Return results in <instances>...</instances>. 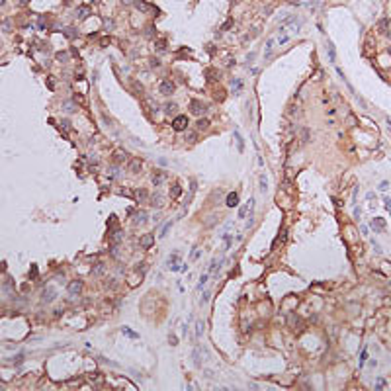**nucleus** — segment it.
Masks as SVG:
<instances>
[{
	"instance_id": "f257e3e1",
	"label": "nucleus",
	"mask_w": 391,
	"mask_h": 391,
	"mask_svg": "<svg viewBox=\"0 0 391 391\" xmlns=\"http://www.w3.org/2000/svg\"><path fill=\"white\" fill-rule=\"evenodd\" d=\"M141 168H143V160L141 159H137V157L127 159V170L131 174H139V172H141Z\"/></svg>"
},
{
	"instance_id": "f03ea898",
	"label": "nucleus",
	"mask_w": 391,
	"mask_h": 391,
	"mask_svg": "<svg viewBox=\"0 0 391 391\" xmlns=\"http://www.w3.org/2000/svg\"><path fill=\"white\" fill-rule=\"evenodd\" d=\"M188 127V117L186 115H176L172 120V129L174 131H186Z\"/></svg>"
},
{
	"instance_id": "7ed1b4c3",
	"label": "nucleus",
	"mask_w": 391,
	"mask_h": 391,
	"mask_svg": "<svg viewBox=\"0 0 391 391\" xmlns=\"http://www.w3.org/2000/svg\"><path fill=\"white\" fill-rule=\"evenodd\" d=\"M82 287H84V284L80 282V280H72V282L67 286V291H69V296L71 297H76L80 291H82Z\"/></svg>"
},
{
	"instance_id": "20e7f679",
	"label": "nucleus",
	"mask_w": 391,
	"mask_h": 391,
	"mask_svg": "<svg viewBox=\"0 0 391 391\" xmlns=\"http://www.w3.org/2000/svg\"><path fill=\"white\" fill-rule=\"evenodd\" d=\"M159 90H160V94H164V96H172V94H174V90H176V86H174V82H172V80L164 78V80L160 82Z\"/></svg>"
},
{
	"instance_id": "39448f33",
	"label": "nucleus",
	"mask_w": 391,
	"mask_h": 391,
	"mask_svg": "<svg viewBox=\"0 0 391 391\" xmlns=\"http://www.w3.org/2000/svg\"><path fill=\"white\" fill-rule=\"evenodd\" d=\"M147 219H149V213H147L145 209H139V211H133V225L139 227V225H145L147 223Z\"/></svg>"
},
{
	"instance_id": "423d86ee",
	"label": "nucleus",
	"mask_w": 391,
	"mask_h": 391,
	"mask_svg": "<svg viewBox=\"0 0 391 391\" xmlns=\"http://www.w3.org/2000/svg\"><path fill=\"white\" fill-rule=\"evenodd\" d=\"M205 110H208V106H205L203 102H200V100H192V102H190V112L194 114V115H202V114H205Z\"/></svg>"
},
{
	"instance_id": "0eeeda50",
	"label": "nucleus",
	"mask_w": 391,
	"mask_h": 391,
	"mask_svg": "<svg viewBox=\"0 0 391 391\" xmlns=\"http://www.w3.org/2000/svg\"><path fill=\"white\" fill-rule=\"evenodd\" d=\"M164 180H166V172H162V170H154V172L151 174V184H153L154 188L162 186V184H164Z\"/></svg>"
},
{
	"instance_id": "6e6552de",
	"label": "nucleus",
	"mask_w": 391,
	"mask_h": 391,
	"mask_svg": "<svg viewBox=\"0 0 391 391\" xmlns=\"http://www.w3.org/2000/svg\"><path fill=\"white\" fill-rule=\"evenodd\" d=\"M254 203H256V200H254V198H250V200H248V202H247V203L239 209V219H247V215L254 209Z\"/></svg>"
},
{
	"instance_id": "1a4fd4ad",
	"label": "nucleus",
	"mask_w": 391,
	"mask_h": 391,
	"mask_svg": "<svg viewBox=\"0 0 391 391\" xmlns=\"http://www.w3.org/2000/svg\"><path fill=\"white\" fill-rule=\"evenodd\" d=\"M112 160H114V164H121V162H127V153H125L123 149H115L112 153Z\"/></svg>"
},
{
	"instance_id": "9d476101",
	"label": "nucleus",
	"mask_w": 391,
	"mask_h": 391,
	"mask_svg": "<svg viewBox=\"0 0 391 391\" xmlns=\"http://www.w3.org/2000/svg\"><path fill=\"white\" fill-rule=\"evenodd\" d=\"M153 242H154V237L151 233H147V235H143V237L139 239V247H141L143 250H149L153 247Z\"/></svg>"
},
{
	"instance_id": "9b49d317",
	"label": "nucleus",
	"mask_w": 391,
	"mask_h": 391,
	"mask_svg": "<svg viewBox=\"0 0 391 391\" xmlns=\"http://www.w3.org/2000/svg\"><path fill=\"white\" fill-rule=\"evenodd\" d=\"M135 198H137L141 203H143V202H149V190H147V188H137V190H135Z\"/></svg>"
},
{
	"instance_id": "f8f14e48",
	"label": "nucleus",
	"mask_w": 391,
	"mask_h": 391,
	"mask_svg": "<svg viewBox=\"0 0 391 391\" xmlns=\"http://www.w3.org/2000/svg\"><path fill=\"white\" fill-rule=\"evenodd\" d=\"M176 110H178V104H174V102H166V104L162 106V112H164V115H174Z\"/></svg>"
},
{
	"instance_id": "ddd939ff",
	"label": "nucleus",
	"mask_w": 391,
	"mask_h": 391,
	"mask_svg": "<svg viewBox=\"0 0 391 391\" xmlns=\"http://www.w3.org/2000/svg\"><path fill=\"white\" fill-rule=\"evenodd\" d=\"M88 16H90V8H88L86 4H82V6H78V8H76V18L78 20H86Z\"/></svg>"
},
{
	"instance_id": "4468645a",
	"label": "nucleus",
	"mask_w": 391,
	"mask_h": 391,
	"mask_svg": "<svg viewBox=\"0 0 391 391\" xmlns=\"http://www.w3.org/2000/svg\"><path fill=\"white\" fill-rule=\"evenodd\" d=\"M57 297V291H55V287H47V290H43V301L45 303H49V301H53Z\"/></svg>"
},
{
	"instance_id": "2eb2a0df",
	"label": "nucleus",
	"mask_w": 391,
	"mask_h": 391,
	"mask_svg": "<svg viewBox=\"0 0 391 391\" xmlns=\"http://www.w3.org/2000/svg\"><path fill=\"white\" fill-rule=\"evenodd\" d=\"M149 205H151V208H157V209H159L160 205H162V196H160V194H153V196H149Z\"/></svg>"
},
{
	"instance_id": "dca6fc26",
	"label": "nucleus",
	"mask_w": 391,
	"mask_h": 391,
	"mask_svg": "<svg viewBox=\"0 0 391 391\" xmlns=\"http://www.w3.org/2000/svg\"><path fill=\"white\" fill-rule=\"evenodd\" d=\"M225 203H227V208H235V205L239 203V196L235 194V192H231V194H227V198H225Z\"/></svg>"
},
{
	"instance_id": "f3484780",
	"label": "nucleus",
	"mask_w": 391,
	"mask_h": 391,
	"mask_svg": "<svg viewBox=\"0 0 391 391\" xmlns=\"http://www.w3.org/2000/svg\"><path fill=\"white\" fill-rule=\"evenodd\" d=\"M133 6H135L139 12H149L151 10V4L145 2V0H133Z\"/></svg>"
},
{
	"instance_id": "a211bd4d",
	"label": "nucleus",
	"mask_w": 391,
	"mask_h": 391,
	"mask_svg": "<svg viewBox=\"0 0 391 391\" xmlns=\"http://www.w3.org/2000/svg\"><path fill=\"white\" fill-rule=\"evenodd\" d=\"M194 190H196V182L192 180V188H190V192L186 194V198H184V203H182V205H184V213H186V208H188V205H190V202H192V196H194Z\"/></svg>"
},
{
	"instance_id": "6ab92c4d",
	"label": "nucleus",
	"mask_w": 391,
	"mask_h": 391,
	"mask_svg": "<svg viewBox=\"0 0 391 391\" xmlns=\"http://www.w3.org/2000/svg\"><path fill=\"white\" fill-rule=\"evenodd\" d=\"M209 120H205V117H202V120H198L196 121V131H208L209 129Z\"/></svg>"
},
{
	"instance_id": "aec40b11",
	"label": "nucleus",
	"mask_w": 391,
	"mask_h": 391,
	"mask_svg": "<svg viewBox=\"0 0 391 391\" xmlns=\"http://www.w3.org/2000/svg\"><path fill=\"white\" fill-rule=\"evenodd\" d=\"M180 196H182V186L176 182V184H172V188H170V198H172V200H178Z\"/></svg>"
},
{
	"instance_id": "412c9836",
	"label": "nucleus",
	"mask_w": 391,
	"mask_h": 391,
	"mask_svg": "<svg viewBox=\"0 0 391 391\" xmlns=\"http://www.w3.org/2000/svg\"><path fill=\"white\" fill-rule=\"evenodd\" d=\"M372 227L378 233H381V231H385V221H381V217H375L374 221H372Z\"/></svg>"
},
{
	"instance_id": "4be33fe9",
	"label": "nucleus",
	"mask_w": 391,
	"mask_h": 391,
	"mask_svg": "<svg viewBox=\"0 0 391 391\" xmlns=\"http://www.w3.org/2000/svg\"><path fill=\"white\" fill-rule=\"evenodd\" d=\"M131 88L135 90V96H139V98H141V96L145 94V88H143V84H141V82H137V80H133V82H131Z\"/></svg>"
},
{
	"instance_id": "5701e85b",
	"label": "nucleus",
	"mask_w": 391,
	"mask_h": 391,
	"mask_svg": "<svg viewBox=\"0 0 391 391\" xmlns=\"http://www.w3.org/2000/svg\"><path fill=\"white\" fill-rule=\"evenodd\" d=\"M221 264H223V260H211V262H209V274H215V272L219 270Z\"/></svg>"
},
{
	"instance_id": "b1692460",
	"label": "nucleus",
	"mask_w": 391,
	"mask_h": 391,
	"mask_svg": "<svg viewBox=\"0 0 391 391\" xmlns=\"http://www.w3.org/2000/svg\"><path fill=\"white\" fill-rule=\"evenodd\" d=\"M260 192L266 194L268 192V180H266V174H260Z\"/></svg>"
},
{
	"instance_id": "393cba45",
	"label": "nucleus",
	"mask_w": 391,
	"mask_h": 391,
	"mask_svg": "<svg viewBox=\"0 0 391 391\" xmlns=\"http://www.w3.org/2000/svg\"><path fill=\"white\" fill-rule=\"evenodd\" d=\"M231 86H233V92L237 94L241 88H242V80H239V78H231Z\"/></svg>"
},
{
	"instance_id": "a878e982",
	"label": "nucleus",
	"mask_w": 391,
	"mask_h": 391,
	"mask_svg": "<svg viewBox=\"0 0 391 391\" xmlns=\"http://www.w3.org/2000/svg\"><path fill=\"white\" fill-rule=\"evenodd\" d=\"M186 141L188 143H196L198 141V131H186Z\"/></svg>"
},
{
	"instance_id": "bb28decb",
	"label": "nucleus",
	"mask_w": 391,
	"mask_h": 391,
	"mask_svg": "<svg viewBox=\"0 0 391 391\" xmlns=\"http://www.w3.org/2000/svg\"><path fill=\"white\" fill-rule=\"evenodd\" d=\"M157 53H166V41L164 39L157 41Z\"/></svg>"
},
{
	"instance_id": "cd10ccee",
	"label": "nucleus",
	"mask_w": 391,
	"mask_h": 391,
	"mask_svg": "<svg viewBox=\"0 0 391 391\" xmlns=\"http://www.w3.org/2000/svg\"><path fill=\"white\" fill-rule=\"evenodd\" d=\"M170 227H172V221H168V223H164L160 227V237H166L168 231H170Z\"/></svg>"
},
{
	"instance_id": "c85d7f7f",
	"label": "nucleus",
	"mask_w": 391,
	"mask_h": 391,
	"mask_svg": "<svg viewBox=\"0 0 391 391\" xmlns=\"http://www.w3.org/2000/svg\"><path fill=\"white\" fill-rule=\"evenodd\" d=\"M108 172H110V176H112V178H117V176H120V164H117V166H115V164H112Z\"/></svg>"
},
{
	"instance_id": "c756f323",
	"label": "nucleus",
	"mask_w": 391,
	"mask_h": 391,
	"mask_svg": "<svg viewBox=\"0 0 391 391\" xmlns=\"http://www.w3.org/2000/svg\"><path fill=\"white\" fill-rule=\"evenodd\" d=\"M63 108H65V112H71V114H72V112H76V106L72 104V102H65Z\"/></svg>"
},
{
	"instance_id": "7c9ffc66",
	"label": "nucleus",
	"mask_w": 391,
	"mask_h": 391,
	"mask_svg": "<svg viewBox=\"0 0 391 391\" xmlns=\"http://www.w3.org/2000/svg\"><path fill=\"white\" fill-rule=\"evenodd\" d=\"M309 133H311V131H309L307 127L301 129V143H307V141H309Z\"/></svg>"
},
{
	"instance_id": "2f4dec72",
	"label": "nucleus",
	"mask_w": 391,
	"mask_h": 391,
	"mask_svg": "<svg viewBox=\"0 0 391 391\" xmlns=\"http://www.w3.org/2000/svg\"><path fill=\"white\" fill-rule=\"evenodd\" d=\"M149 67H151V69H159V67H160V63H159L157 57H151V59H149Z\"/></svg>"
},
{
	"instance_id": "473e14b6",
	"label": "nucleus",
	"mask_w": 391,
	"mask_h": 391,
	"mask_svg": "<svg viewBox=\"0 0 391 391\" xmlns=\"http://www.w3.org/2000/svg\"><path fill=\"white\" fill-rule=\"evenodd\" d=\"M205 282H208V274H203V276L200 278V282H198V286H196V290H203V286H205Z\"/></svg>"
},
{
	"instance_id": "72a5a7b5",
	"label": "nucleus",
	"mask_w": 391,
	"mask_h": 391,
	"mask_svg": "<svg viewBox=\"0 0 391 391\" xmlns=\"http://www.w3.org/2000/svg\"><path fill=\"white\" fill-rule=\"evenodd\" d=\"M192 356H194V364H196L198 368H200V366H202V358H200V352H198V350H194V354H192Z\"/></svg>"
},
{
	"instance_id": "f704fd0d",
	"label": "nucleus",
	"mask_w": 391,
	"mask_h": 391,
	"mask_svg": "<svg viewBox=\"0 0 391 391\" xmlns=\"http://www.w3.org/2000/svg\"><path fill=\"white\" fill-rule=\"evenodd\" d=\"M106 268H104V264H96V268H94V274L96 276H100V274H104Z\"/></svg>"
},
{
	"instance_id": "c9c22d12",
	"label": "nucleus",
	"mask_w": 391,
	"mask_h": 391,
	"mask_svg": "<svg viewBox=\"0 0 391 391\" xmlns=\"http://www.w3.org/2000/svg\"><path fill=\"white\" fill-rule=\"evenodd\" d=\"M121 333H123V335H127V336H131V338H137V333H131V330H129L127 327H121Z\"/></svg>"
},
{
	"instance_id": "e433bc0d",
	"label": "nucleus",
	"mask_w": 391,
	"mask_h": 391,
	"mask_svg": "<svg viewBox=\"0 0 391 391\" xmlns=\"http://www.w3.org/2000/svg\"><path fill=\"white\" fill-rule=\"evenodd\" d=\"M223 241H225V250H229V248H231V241H233V239H231V235H225Z\"/></svg>"
},
{
	"instance_id": "4c0bfd02",
	"label": "nucleus",
	"mask_w": 391,
	"mask_h": 391,
	"mask_svg": "<svg viewBox=\"0 0 391 391\" xmlns=\"http://www.w3.org/2000/svg\"><path fill=\"white\" fill-rule=\"evenodd\" d=\"M196 258H200V250H198V248H194L190 252V260H196Z\"/></svg>"
},
{
	"instance_id": "58836bf2",
	"label": "nucleus",
	"mask_w": 391,
	"mask_h": 391,
	"mask_svg": "<svg viewBox=\"0 0 391 391\" xmlns=\"http://www.w3.org/2000/svg\"><path fill=\"white\" fill-rule=\"evenodd\" d=\"M202 333H203V325L198 323V325H196V336H202Z\"/></svg>"
},
{
	"instance_id": "ea45409f",
	"label": "nucleus",
	"mask_w": 391,
	"mask_h": 391,
	"mask_svg": "<svg viewBox=\"0 0 391 391\" xmlns=\"http://www.w3.org/2000/svg\"><path fill=\"white\" fill-rule=\"evenodd\" d=\"M110 41H112L110 37H102V39H100V45H102V47H108V45H110Z\"/></svg>"
},
{
	"instance_id": "a19ab883",
	"label": "nucleus",
	"mask_w": 391,
	"mask_h": 391,
	"mask_svg": "<svg viewBox=\"0 0 391 391\" xmlns=\"http://www.w3.org/2000/svg\"><path fill=\"white\" fill-rule=\"evenodd\" d=\"M209 297H211V291H205V293H203V297H202V303H208Z\"/></svg>"
},
{
	"instance_id": "79ce46f5",
	"label": "nucleus",
	"mask_w": 391,
	"mask_h": 391,
	"mask_svg": "<svg viewBox=\"0 0 391 391\" xmlns=\"http://www.w3.org/2000/svg\"><path fill=\"white\" fill-rule=\"evenodd\" d=\"M375 387H378V389H383V387H385V379H381V378H379V379H378V383H375Z\"/></svg>"
},
{
	"instance_id": "37998d69",
	"label": "nucleus",
	"mask_w": 391,
	"mask_h": 391,
	"mask_svg": "<svg viewBox=\"0 0 391 391\" xmlns=\"http://www.w3.org/2000/svg\"><path fill=\"white\" fill-rule=\"evenodd\" d=\"M387 188H389V182H385V180H383V182L379 184V192H385Z\"/></svg>"
},
{
	"instance_id": "c03bdc74",
	"label": "nucleus",
	"mask_w": 391,
	"mask_h": 391,
	"mask_svg": "<svg viewBox=\"0 0 391 391\" xmlns=\"http://www.w3.org/2000/svg\"><path fill=\"white\" fill-rule=\"evenodd\" d=\"M235 139L239 141V151H242V147H245V145H242V139H241V135H239V133H235Z\"/></svg>"
},
{
	"instance_id": "a18cd8bd",
	"label": "nucleus",
	"mask_w": 391,
	"mask_h": 391,
	"mask_svg": "<svg viewBox=\"0 0 391 391\" xmlns=\"http://www.w3.org/2000/svg\"><path fill=\"white\" fill-rule=\"evenodd\" d=\"M67 35H69V37H76V29H75V27L67 29Z\"/></svg>"
},
{
	"instance_id": "49530a36",
	"label": "nucleus",
	"mask_w": 391,
	"mask_h": 391,
	"mask_svg": "<svg viewBox=\"0 0 391 391\" xmlns=\"http://www.w3.org/2000/svg\"><path fill=\"white\" fill-rule=\"evenodd\" d=\"M145 33H147V37H154V27H149Z\"/></svg>"
},
{
	"instance_id": "de8ad7c7",
	"label": "nucleus",
	"mask_w": 391,
	"mask_h": 391,
	"mask_svg": "<svg viewBox=\"0 0 391 391\" xmlns=\"http://www.w3.org/2000/svg\"><path fill=\"white\" fill-rule=\"evenodd\" d=\"M225 65H227V67H233V65H235V59H233V57L225 59Z\"/></svg>"
},
{
	"instance_id": "09e8293b",
	"label": "nucleus",
	"mask_w": 391,
	"mask_h": 391,
	"mask_svg": "<svg viewBox=\"0 0 391 391\" xmlns=\"http://www.w3.org/2000/svg\"><path fill=\"white\" fill-rule=\"evenodd\" d=\"M205 51H208L209 55H213V53H215V47H213V45H208V47H205Z\"/></svg>"
},
{
	"instance_id": "8fccbe9b",
	"label": "nucleus",
	"mask_w": 391,
	"mask_h": 391,
	"mask_svg": "<svg viewBox=\"0 0 391 391\" xmlns=\"http://www.w3.org/2000/svg\"><path fill=\"white\" fill-rule=\"evenodd\" d=\"M366 358H368V354L364 352V354H362V358H360V366H364V362H366Z\"/></svg>"
},
{
	"instance_id": "3c124183",
	"label": "nucleus",
	"mask_w": 391,
	"mask_h": 391,
	"mask_svg": "<svg viewBox=\"0 0 391 391\" xmlns=\"http://www.w3.org/2000/svg\"><path fill=\"white\" fill-rule=\"evenodd\" d=\"M231 24H233V22H231V20H227L225 24H223V29H229V27H231Z\"/></svg>"
},
{
	"instance_id": "603ef678",
	"label": "nucleus",
	"mask_w": 391,
	"mask_h": 391,
	"mask_svg": "<svg viewBox=\"0 0 391 391\" xmlns=\"http://www.w3.org/2000/svg\"><path fill=\"white\" fill-rule=\"evenodd\" d=\"M354 217H356V219H360V208H356V209H354Z\"/></svg>"
},
{
	"instance_id": "864d4df0",
	"label": "nucleus",
	"mask_w": 391,
	"mask_h": 391,
	"mask_svg": "<svg viewBox=\"0 0 391 391\" xmlns=\"http://www.w3.org/2000/svg\"><path fill=\"white\" fill-rule=\"evenodd\" d=\"M57 59H61V61H65V59H67V55H65V53H57Z\"/></svg>"
},
{
	"instance_id": "5fc2aeb1",
	"label": "nucleus",
	"mask_w": 391,
	"mask_h": 391,
	"mask_svg": "<svg viewBox=\"0 0 391 391\" xmlns=\"http://www.w3.org/2000/svg\"><path fill=\"white\" fill-rule=\"evenodd\" d=\"M168 340H170V344H176V336H174V335H170V336H168Z\"/></svg>"
},
{
	"instance_id": "6e6d98bb",
	"label": "nucleus",
	"mask_w": 391,
	"mask_h": 391,
	"mask_svg": "<svg viewBox=\"0 0 391 391\" xmlns=\"http://www.w3.org/2000/svg\"><path fill=\"white\" fill-rule=\"evenodd\" d=\"M123 4H133V0H121Z\"/></svg>"
},
{
	"instance_id": "4d7b16f0",
	"label": "nucleus",
	"mask_w": 391,
	"mask_h": 391,
	"mask_svg": "<svg viewBox=\"0 0 391 391\" xmlns=\"http://www.w3.org/2000/svg\"><path fill=\"white\" fill-rule=\"evenodd\" d=\"M27 2H29V0H20V4H27Z\"/></svg>"
},
{
	"instance_id": "13d9d810",
	"label": "nucleus",
	"mask_w": 391,
	"mask_h": 391,
	"mask_svg": "<svg viewBox=\"0 0 391 391\" xmlns=\"http://www.w3.org/2000/svg\"><path fill=\"white\" fill-rule=\"evenodd\" d=\"M387 123H389V125H391V117H387Z\"/></svg>"
},
{
	"instance_id": "bf43d9fd",
	"label": "nucleus",
	"mask_w": 391,
	"mask_h": 391,
	"mask_svg": "<svg viewBox=\"0 0 391 391\" xmlns=\"http://www.w3.org/2000/svg\"><path fill=\"white\" fill-rule=\"evenodd\" d=\"M0 4H4V0H0Z\"/></svg>"
},
{
	"instance_id": "052dcab7",
	"label": "nucleus",
	"mask_w": 391,
	"mask_h": 391,
	"mask_svg": "<svg viewBox=\"0 0 391 391\" xmlns=\"http://www.w3.org/2000/svg\"><path fill=\"white\" fill-rule=\"evenodd\" d=\"M235 2H239V0H235Z\"/></svg>"
}]
</instances>
